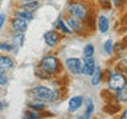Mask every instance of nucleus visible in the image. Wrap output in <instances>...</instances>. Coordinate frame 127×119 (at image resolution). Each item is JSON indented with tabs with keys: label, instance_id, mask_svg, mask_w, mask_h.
Returning a JSON list of instances; mask_svg holds the SVG:
<instances>
[{
	"label": "nucleus",
	"instance_id": "nucleus-9",
	"mask_svg": "<svg viewBox=\"0 0 127 119\" xmlns=\"http://www.w3.org/2000/svg\"><path fill=\"white\" fill-rule=\"evenodd\" d=\"M95 69V61L93 57H86L83 58L82 61V70H81V74H85V75H91L93 71Z\"/></svg>",
	"mask_w": 127,
	"mask_h": 119
},
{
	"label": "nucleus",
	"instance_id": "nucleus-21",
	"mask_svg": "<svg viewBox=\"0 0 127 119\" xmlns=\"http://www.w3.org/2000/svg\"><path fill=\"white\" fill-rule=\"evenodd\" d=\"M40 113L38 111H36V110H28V111H25V115L24 117L25 118H32V119H37V118H40V115H38Z\"/></svg>",
	"mask_w": 127,
	"mask_h": 119
},
{
	"label": "nucleus",
	"instance_id": "nucleus-10",
	"mask_svg": "<svg viewBox=\"0 0 127 119\" xmlns=\"http://www.w3.org/2000/svg\"><path fill=\"white\" fill-rule=\"evenodd\" d=\"M15 67V61L11 56L8 54H3L0 53V70L3 71H7V70H11Z\"/></svg>",
	"mask_w": 127,
	"mask_h": 119
},
{
	"label": "nucleus",
	"instance_id": "nucleus-25",
	"mask_svg": "<svg viewBox=\"0 0 127 119\" xmlns=\"http://www.w3.org/2000/svg\"><path fill=\"white\" fill-rule=\"evenodd\" d=\"M114 50H115V53H121V52L125 50V42L121 44V42H118L117 45L114 46Z\"/></svg>",
	"mask_w": 127,
	"mask_h": 119
},
{
	"label": "nucleus",
	"instance_id": "nucleus-17",
	"mask_svg": "<svg viewBox=\"0 0 127 119\" xmlns=\"http://www.w3.org/2000/svg\"><path fill=\"white\" fill-rule=\"evenodd\" d=\"M28 106H29L32 110H36V111H41V110L45 109V103H44V102H40V101L28 102Z\"/></svg>",
	"mask_w": 127,
	"mask_h": 119
},
{
	"label": "nucleus",
	"instance_id": "nucleus-1",
	"mask_svg": "<svg viewBox=\"0 0 127 119\" xmlns=\"http://www.w3.org/2000/svg\"><path fill=\"white\" fill-rule=\"evenodd\" d=\"M60 71H61V63H60L58 58L54 56H45L38 62L36 74L40 78H50L58 74Z\"/></svg>",
	"mask_w": 127,
	"mask_h": 119
},
{
	"label": "nucleus",
	"instance_id": "nucleus-3",
	"mask_svg": "<svg viewBox=\"0 0 127 119\" xmlns=\"http://www.w3.org/2000/svg\"><path fill=\"white\" fill-rule=\"evenodd\" d=\"M31 95L34 101H40V102H53L57 99V95H58V91L56 90H52L49 89L48 86H42V85H38L33 87L31 90Z\"/></svg>",
	"mask_w": 127,
	"mask_h": 119
},
{
	"label": "nucleus",
	"instance_id": "nucleus-22",
	"mask_svg": "<svg viewBox=\"0 0 127 119\" xmlns=\"http://www.w3.org/2000/svg\"><path fill=\"white\" fill-rule=\"evenodd\" d=\"M8 85V77L5 71L0 70V86H7Z\"/></svg>",
	"mask_w": 127,
	"mask_h": 119
},
{
	"label": "nucleus",
	"instance_id": "nucleus-11",
	"mask_svg": "<svg viewBox=\"0 0 127 119\" xmlns=\"http://www.w3.org/2000/svg\"><path fill=\"white\" fill-rule=\"evenodd\" d=\"M82 103H83V98L81 97V95L73 97L69 101V113H75V111L82 106Z\"/></svg>",
	"mask_w": 127,
	"mask_h": 119
},
{
	"label": "nucleus",
	"instance_id": "nucleus-24",
	"mask_svg": "<svg viewBox=\"0 0 127 119\" xmlns=\"http://www.w3.org/2000/svg\"><path fill=\"white\" fill-rule=\"evenodd\" d=\"M103 48H105L106 53L110 54L111 52H113V41H111V40H107V41L105 42V45H103Z\"/></svg>",
	"mask_w": 127,
	"mask_h": 119
},
{
	"label": "nucleus",
	"instance_id": "nucleus-27",
	"mask_svg": "<svg viewBox=\"0 0 127 119\" xmlns=\"http://www.w3.org/2000/svg\"><path fill=\"white\" fill-rule=\"evenodd\" d=\"M125 3H126V0H114V4H115L118 8L125 7Z\"/></svg>",
	"mask_w": 127,
	"mask_h": 119
},
{
	"label": "nucleus",
	"instance_id": "nucleus-19",
	"mask_svg": "<svg viewBox=\"0 0 127 119\" xmlns=\"http://www.w3.org/2000/svg\"><path fill=\"white\" fill-rule=\"evenodd\" d=\"M15 49L12 42H0V52H5V53H11Z\"/></svg>",
	"mask_w": 127,
	"mask_h": 119
},
{
	"label": "nucleus",
	"instance_id": "nucleus-5",
	"mask_svg": "<svg viewBox=\"0 0 127 119\" xmlns=\"http://www.w3.org/2000/svg\"><path fill=\"white\" fill-rule=\"evenodd\" d=\"M65 20H66V24L69 25V28L73 30V33H77V34H81L83 36V30H85V27H83V21L79 20L77 17H73L70 15H66L65 16Z\"/></svg>",
	"mask_w": 127,
	"mask_h": 119
},
{
	"label": "nucleus",
	"instance_id": "nucleus-26",
	"mask_svg": "<svg viewBox=\"0 0 127 119\" xmlns=\"http://www.w3.org/2000/svg\"><path fill=\"white\" fill-rule=\"evenodd\" d=\"M117 69H118V71H126V61L125 60L119 61V63L117 65Z\"/></svg>",
	"mask_w": 127,
	"mask_h": 119
},
{
	"label": "nucleus",
	"instance_id": "nucleus-4",
	"mask_svg": "<svg viewBox=\"0 0 127 119\" xmlns=\"http://www.w3.org/2000/svg\"><path fill=\"white\" fill-rule=\"evenodd\" d=\"M109 87L110 90L113 91H119L126 87V77L119 71H115V73H111L109 77Z\"/></svg>",
	"mask_w": 127,
	"mask_h": 119
},
{
	"label": "nucleus",
	"instance_id": "nucleus-18",
	"mask_svg": "<svg viewBox=\"0 0 127 119\" xmlns=\"http://www.w3.org/2000/svg\"><path fill=\"white\" fill-rule=\"evenodd\" d=\"M115 98H117V101L121 102V103L126 102L127 101V90H126V87H125V89H122V90H119V91H117Z\"/></svg>",
	"mask_w": 127,
	"mask_h": 119
},
{
	"label": "nucleus",
	"instance_id": "nucleus-2",
	"mask_svg": "<svg viewBox=\"0 0 127 119\" xmlns=\"http://www.w3.org/2000/svg\"><path fill=\"white\" fill-rule=\"evenodd\" d=\"M66 12L67 15L85 21L86 17L89 16V4L85 0H71L67 5Z\"/></svg>",
	"mask_w": 127,
	"mask_h": 119
},
{
	"label": "nucleus",
	"instance_id": "nucleus-28",
	"mask_svg": "<svg viewBox=\"0 0 127 119\" xmlns=\"http://www.w3.org/2000/svg\"><path fill=\"white\" fill-rule=\"evenodd\" d=\"M4 21H5V15H0V29L3 28Z\"/></svg>",
	"mask_w": 127,
	"mask_h": 119
},
{
	"label": "nucleus",
	"instance_id": "nucleus-20",
	"mask_svg": "<svg viewBox=\"0 0 127 119\" xmlns=\"http://www.w3.org/2000/svg\"><path fill=\"white\" fill-rule=\"evenodd\" d=\"M82 56H83V58H86V57H93V56H94V46L91 45V44L86 45L85 49H83V52H82Z\"/></svg>",
	"mask_w": 127,
	"mask_h": 119
},
{
	"label": "nucleus",
	"instance_id": "nucleus-29",
	"mask_svg": "<svg viewBox=\"0 0 127 119\" xmlns=\"http://www.w3.org/2000/svg\"><path fill=\"white\" fill-rule=\"evenodd\" d=\"M1 110H3V103L0 102V111H1Z\"/></svg>",
	"mask_w": 127,
	"mask_h": 119
},
{
	"label": "nucleus",
	"instance_id": "nucleus-7",
	"mask_svg": "<svg viewBox=\"0 0 127 119\" xmlns=\"http://www.w3.org/2000/svg\"><path fill=\"white\" fill-rule=\"evenodd\" d=\"M61 38H62V36L58 33L56 29H52V30H48L45 34H44V40H45V44L48 46H52V48H54V46H57L60 42H61Z\"/></svg>",
	"mask_w": 127,
	"mask_h": 119
},
{
	"label": "nucleus",
	"instance_id": "nucleus-31",
	"mask_svg": "<svg viewBox=\"0 0 127 119\" xmlns=\"http://www.w3.org/2000/svg\"><path fill=\"white\" fill-rule=\"evenodd\" d=\"M85 1H87V0H85Z\"/></svg>",
	"mask_w": 127,
	"mask_h": 119
},
{
	"label": "nucleus",
	"instance_id": "nucleus-30",
	"mask_svg": "<svg viewBox=\"0 0 127 119\" xmlns=\"http://www.w3.org/2000/svg\"><path fill=\"white\" fill-rule=\"evenodd\" d=\"M23 1H33V0H23Z\"/></svg>",
	"mask_w": 127,
	"mask_h": 119
},
{
	"label": "nucleus",
	"instance_id": "nucleus-13",
	"mask_svg": "<svg viewBox=\"0 0 127 119\" xmlns=\"http://www.w3.org/2000/svg\"><path fill=\"white\" fill-rule=\"evenodd\" d=\"M15 17H20L23 20H25V21H31V20H33V12H29V11H24V9H17L15 11Z\"/></svg>",
	"mask_w": 127,
	"mask_h": 119
},
{
	"label": "nucleus",
	"instance_id": "nucleus-8",
	"mask_svg": "<svg viewBox=\"0 0 127 119\" xmlns=\"http://www.w3.org/2000/svg\"><path fill=\"white\" fill-rule=\"evenodd\" d=\"M11 28L15 33H24L28 28V21L20 17H13L11 19Z\"/></svg>",
	"mask_w": 127,
	"mask_h": 119
},
{
	"label": "nucleus",
	"instance_id": "nucleus-12",
	"mask_svg": "<svg viewBox=\"0 0 127 119\" xmlns=\"http://www.w3.org/2000/svg\"><path fill=\"white\" fill-rule=\"evenodd\" d=\"M38 7H40V3L37 1V0H33V1H23V3H20L19 5H17L19 9L29 11V12H33V11H36Z\"/></svg>",
	"mask_w": 127,
	"mask_h": 119
},
{
	"label": "nucleus",
	"instance_id": "nucleus-16",
	"mask_svg": "<svg viewBox=\"0 0 127 119\" xmlns=\"http://www.w3.org/2000/svg\"><path fill=\"white\" fill-rule=\"evenodd\" d=\"M56 25H57V29L61 32V33H64V34H73V30H71L70 28L62 21V20H57Z\"/></svg>",
	"mask_w": 127,
	"mask_h": 119
},
{
	"label": "nucleus",
	"instance_id": "nucleus-6",
	"mask_svg": "<svg viewBox=\"0 0 127 119\" xmlns=\"http://www.w3.org/2000/svg\"><path fill=\"white\" fill-rule=\"evenodd\" d=\"M65 65H66L67 70H69L71 74H74V75L81 74V70H82V60L81 58L70 57L65 61Z\"/></svg>",
	"mask_w": 127,
	"mask_h": 119
},
{
	"label": "nucleus",
	"instance_id": "nucleus-14",
	"mask_svg": "<svg viewBox=\"0 0 127 119\" xmlns=\"http://www.w3.org/2000/svg\"><path fill=\"white\" fill-rule=\"evenodd\" d=\"M98 29L101 33H106L109 30V19L106 16H99L98 17Z\"/></svg>",
	"mask_w": 127,
	"mask_h": 119
},
{
	"label": "nucleus",
	"instance_id": "nucleus-15",
	"mask_svg": "<svg viewBox=\"0 0 127 119\" xmlns=\"http://www.w3.org/2000/svg\"><path fill=\"white\" fill-rule=\"evenodd\" d=\"M101 79H102V71L99 67H95L94 71H93V74H91V85L93 86H97L99 82H101Z\"/></svg>",
	"mask_w": 127,
	"mask_h": 119
},
{
	"label": "nucleus",
	"instance_id": "nucleus-23",
	"mask_svg": "<svg viewBox=\"0 0 127 119\" xmlns=\"http://www.w3.org/2000/svg\"><path fill=\"white\" fill-rule=\"evenodd\" d=\"M93 110H94L93 103L89 102V103H87V110L85 111V115H83V117H81V118H90V115H91V113H93Z\"/></svg>",
	"mask_w": 127,
	"mask_h": 119
}]
</instances>
